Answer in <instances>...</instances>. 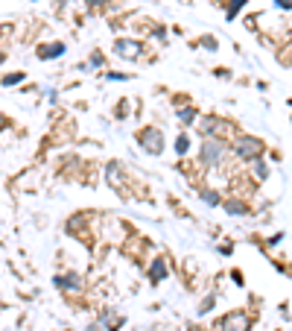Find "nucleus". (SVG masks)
<instances>
[{"mask_svg": "<svg viewBox=\"0 0 292 331\" xmlns=\"http://www.w3.org/2000/svg\"><path fill=\"white\" fill-rule=\"evenodd\" d=\"M138 144L140 150H146L149 156H161L164 153V132L158 126H143L138 132Z\"/></svg>", "mask_w": 292, "mask_h": 331, "instance_id": "1", "label": "nucleus"}, {"mask_svg": "<svg viewBox=\"0 0 292 331\" xmlns=\"http://www.w3.org/2000/svg\"><path fill=\"white\" fill-rule=\"evenodd\" d=\"M222 156H225L222 138H205V144H202V164L216 167V164L222 161Z\"/></svg>", "mask_w": 292, "mask_h": 331, "instance_id": "2", "label": "nucleus"}, {"mask_svg": "<svg viewBox=\"0 0 292 331\" xmlns=\"http://www.w3.org/2000/svg\"><path fill=\"white\" fill-rule=\"evenodd\" d=\"M234 153H237V158H257L260 153H263V144H260L257 138H251V135H242V138L234 141Z\"/></svg>", "mask_w": 292, "mask_h": 331, "instance_id": "3", "label": "nucleus"}, {"mask_svg": "<svg viewBox=\"0 0 292 331\" xmlns=\"http://www.w3.org/2000/svg\"><path fill=\"white\" fill-rule=\"evenodd\" d=\"M114 50H117V56H120V59L135 62V59H140V53H143V44H140V41H135V38H117Z\"/></svg>", "mask_w": 292, "mask_h": 331, "instance_id": "4", "label": "nucleus"}, {"mask_svg": "<svg viewBox=\"0 0 292 331\" xmlns=\"http://www.w3.org/2000/svg\"><path fill=\"white\" fill-rule=\"evenodd\" d=\"M59 56H65V44L62 41H50V44L38 47V59H59Z\"/></svg>", "mask_w": 292, "mask_h": 331, "instance_id": "5", "label": "nucleus"}, {"mask_svg": "<svg viewBox=\"0 0 292 331\" xmlns=\"http://www.w3.org/2000/svg\"><path fill=\"white\" fill-rule=\"evenodd\" d=\"M248 328V316L245 314H231V316H225V322H222V331H245Z\"/></svg>", "mask_w": 292, "mask_h": 331, "instance_id": "6", "label": "nucleus"}, {"mask_svg": "<svg viewBox=\"0 0 292 331\" xmlns=\"http://www.w3.org/2000/svg\"><path fill=\"white\" fill-rule=\"evenodd\" d=\"M149 279H152L155 284L167 279V261H164V258H155L152 261V267H149Z\"/></svg>", "mask_w": 292, "mask_h": 331, "instance_id": "7", "label": "nucleus"}, {"mask_svg": "<svg viewBox=\"0 0 292 331\" xmlns=\"http://www.w3.org/2000/svg\"><path fill=\"white\" fill-rule=\"evenodd\" d=\"M56 284H59V287H65V290H82V281H79V276H59V279H56Z\"/></svg>", "mask_w": 292, "mask_h": 331, "instance_id": "8", "label": "nucleus"}, {"mask_svg": "<svg viewBox=\"0 0 292 331\" xmlns=\"http://www.w3.org/2000/svg\"><path fill=\"white\" fill-rule=\"evenodd\" d=\"M187 150H190V138H187V135H178V138H175V153H178V156H184Z\"/></svg>", "mask_w": 292, "mask_h": 331, "instance_id": "9", "label": "nucleus"}, {"mask_svg": "<svg viewBox=\"0 0 292 331\" xmlns=\"http://www.w3.org/2000/svg\"><path fill=\"white\" fill-rule=\"evenodd\" d=\"M178 121L181 123H193L196 121V108H178Z\"/></svg>", "mask_w": 292, "mask_h": 331, "instance_id": "10", "label": "nucleus"}, {"mask_svg": "<svg viewBox=\"0 0 292 331\" xmlns=\"http://www.w3.org/2000/svg\"><path fill=\"white\" fill-rule=\"evenodd\" d=\"M24 79V70H18V73H9V76H3V85H18Z\"/></svg>", "mask_w": 292, "mask_h": 331, "instance_id": "11", "label": "nucleus"}, {"mask_svg": "<svg viewBox=\"0 0 292 331\" xmlns=\"http://www.w3.org/2000/svg\"><path fill=\"white\" fill-rule=\"evenodd\" d=\"M225 208L231 211V214H248V208H245V205H242V202H234V199H231V202H228V205H225Z\"/></svg>", "mask_w": 292, "mask_h": 331, "instance_id": "12", "label": "nucleus"}, {"mask_svg": "<svg viewBox=\"0 0 292 331\" xmlns=\"http://www.w3.org/2000/svg\"><path fill=\"white\" fill-rule=\"evenodd\" d=\"M242 6H245V0H231V6H228V15L234 18V15H237V12L242 9Z\"/></svg>", "mask_w": 292, "mask_h": 331, "instance_id": "13", "label": "nucleus"}, {"mask_svg": "<svg viewBox=\"0 0 292 331\" xmlns=\"http://www.w3.org/2000/svg\"><path fill=\"white\" fill-rule=\"evenodd\" d=\"M202 199H205L207 205H216V202H219V196H216L213 191H205V193H202Z\"/></svg>", "mask_w": 292, "mask_h": 331, "instance_id": "14", "label": "nucleus"}, {"mask_svg": "<svg viewBox=\"0 0 292 331\" xmlns=\"http://www.w3.org/2000/svg\"><path fill=\"white\" fill-rule=\"evenodd\" d=\"M88 6H91V9H103V6H108V3H111V0H85Z\"/></svg>", "mask_w": 292, "mask_h": 331, "instance_id": "15", "label": "nucleus"}, {"mask_svg": "<svg viewBox=\"0 0 292 331\" xmlns=\"http://www.w3.org/2000/svg\"><path fill=\"white\" fill-rule=\"evenodd\" d=\"M91 65H97V68H103V56H100V53H94V56H91Z\"/></svg>", "mask_w": 292, "mask_h": 331, "instance_id": "16", "label": "nucleus"}, {"mask_svg": "<svg viewBox=\"0 0 292 331\" xmlns=\"http://www.w3.org/2000/svg\"><path fill=\"white\" fill-rule=\"evenodd\" d=\"M3 59H6V53H3V50H0V65H3Z\"/></svg>", "mask_w": 292, "mask_h": 331, "instance_id": "17", "label": "nucleus"}, {"mask_svg": "<svg viewBox=\"0 0 292 331\" xmlns=\"http://www.w3.org/2000/svg\"><path fill=\"white\" fill-rule=\"evenodd\" d=\"M3 126H6V121H3V115H0V129H3Z\"/></svg>", "mask_w": 292, "mask_h": 331, "instance_id": "18", "label": "nucleus"}]
</instances>
